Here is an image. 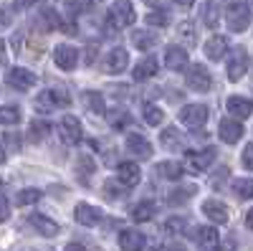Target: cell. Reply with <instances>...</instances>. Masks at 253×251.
Listing matches in <instances>:
<instances>
[{
    "mask_svg": "<svg viewBox=\"0 0 253 251\" xmlns=\"http://www.w3.org/2000/svg\"><path fill=\"white\" fill-rule=\"evenodd\" d=\"M71 104V97L61 89H46L36 97V109L38 112H53L58 107H69Z\"/></svg>",
    "mask_w": 253,
    "mask_h": 251,
    "instance_id": "3",
    "label": "cell"
},
{
    "mask_svg": "<svg viewBox=\"0 0 253 251\" xmlns=\"http://www.w3.org/2000/svg\"><path fill=\"white\" fill-rule=\"evenodd\" d=\"M36 3V0H13V5L18 8V10H26V8H31Z\"/></svg>",
    "mask_w": 253,
    "mask_h": 251,
    "instance_id": "43",
    "label": "cell"
},
{
    "mask_svg": "<svg viewBox=\"0 0 253 251\" xmlns=\"http://www.w3.org/2000/svg\"><path fill=\"white\" fill-rule=\"evenodd\" d=\"M155 251H172V249H167V246H160V249H155Z\"/></svg>",
    "mask_w": 253,
    "mask_h": 251,
    "instance_id": "49",
    "label": "cell"
},
{
    "mask_svg": "<svg viewBox=\"0 0 253 251\" xmlns=\"http://www.w3.org/2000/svg\"><path fill=\"white\" fill-rule=\"evenodd\" d=\"M41 191H36V188H26V191H20L18 196H15V203L18 205H33V203H38L41 201Z\"/></svg>",
    "mask_w": 253,
    "mask_h": 251,
    "instance_id": "31",
    "label": "cell"
},
{
    "mask_svg": "<svg viewBox=\"0 0 253 251\" xmlns=\"http://www.w3.org/2000/svg\"><path fill=\"white\" fill-rule=\"evenodd\" d=\"M155 74H157V61H155L152 56H147V58H142L139 64L134 66V71H132L134 81H147V79H152Z\"/></svg>",
    "mask_w": 253,
    "mask_h": 251,
    "instance_id": "22",
    "label": "cell"
},
{
    "mask_svg": "<svg viewBox=\"0 0 253 251\" xmlns=\"http://www.w3.org/2000/svg\"><path fill=\"white\" fill-rule=\"evenodd\" d=\"M36 26L41 28V31H56V28H61V15L53 10V8H46L43 13L38 15V20H36Z\"/></svg>",
    "mask_w": 253,
    "mask_h": 251,
    "instance_id": "23",
    "label": "cell"
},
{
    "mask_svg": "<svg viewBox=\"0 0 253 251\" xmlns=\"http://www.w3.org/2000/svg\"><path fill=\"white\" fill-rule=\"evenodd\" d=\"M165 231L172 234V236H180V234L187 231V221L185 218H167L165 221Z\"/></svg>",
    "mask_w": 253,
    "mask_h": 251,
    "instance_id": "35",
    "label": "cell"
},
{
    "mask_svg": "<svg viewBox=\"0 0 253 251\" xmlns=\"http://www.w3.org/2000/svg\"><path fill=\"white\" fill-rule=\"evenodd\" d=\"M195 236H198V246H203L205 251H213L218 246V231L213 226H200Z\"/></svg>",
    "mask_w": 253,
    "mask_h": 251,
    "instance_id": "24",
    "label": "cell"
},
{
    "mask_svg": "<svg viewBox=\"0 0 253 251\" xmlns=\"http://www.w3.org/2000/svg\"><path fill=\"white\" fill-rule=\"evenodd\" d=\"M177 31H180V36H182V38H187L190 44H193V36H195L193 23H180V28H177Z\"/></svg>",
    "mask_w": 253,
    "mask_h": 251,
    "instance_id": "42",
    "label": "cell"
},
{
    "mask_svg": "<svg viewBox=\"0 0 253 251\" xmlns=\"http://www.w3.org/2000/svg\"><path fill=\"white\" fill-rule=\"evenodd\" d=\"M225 20H228V28L230 31H246L251 23V8L243 0H233L225 10Z\"/></svg>",
    "mask_w": 253,
    "mask_h": 251,
    "instance_id": "2",
    "label": "cell"
},
{
    "mask_svg": "<svg viewBox=\"0 0 253 251\" xmlns=\"http://www.w3.org/2000/svg\"><path fill=\"white\" fill-rule=\"evenodd\" d=\"M28 223L36 228L41 236H46V239H53V236L58 234V223H56L53 218L43 216V213H33V216H28Z\"/></svg>",
    "mask_w": 253,
    "mask_h": 251,
    "instance_id": "14",
    "label": "cell"
},
{
    "mask_svg": "<svg viewBox=\"0 0 253 251\" xmlns=\"http://www.w3.org/2000/svg\"><path fill=\"white\" fill-rule=\"evenodd\" d=\"M119 246H122V251H144L147 239L139 231H134V228H126V231L119 234Z\"/></svg>",
    "mask_w": 253,
    "mask_h": 251,
    "instance_id": "15",
    "label": "cell"
},
{
    "mask_svg": "<svg viewBox=\"0 0 253 251\" xmlns=\"http://www.w3.org/2000/svg\"><path fill=\"white\" fill-rule=\"evenodd\" d=\"M142 114H144V122L147 124H152V127H157V124H162V109L160 107H155V104H144V109H142Z\"/></svg>",
    "mask_w": 253,
    "mask_h": 251,
    "instance_id": "32",
    "label": "cell"
},
{
    "mask_svg": "<svg viewBox=\"0 0 253 251\" xmlns=\"http://www.w3.org/2000/svg\"><path fill=\"white\" fill-rule=\"evenodd\" d=\"M246 226H248L251 231H253V208H251V211L246 213Z\"/></svg>",
    "mask_w": 253,
    "mask_h": 251,
    "instance_id": "46",
    "label": "cell"
},
{
    "mask_svg": "<svg viewBox=\"0 0 253 251\" xmlns=\"http://www.w3.org/2000/svg\"><path fill=\"white\" fill-rule=\"evenodd\" d=\"M172 3H175V5H182V8H187V5H193L195 0H172Z\"/></svg>",
    "mask_w": 253,
    "mask_h": 251,
    "instance_id": "47",
    "label": "cell"
},
{
    "mask_svg": "<svg viewBox=\"0 0 253 251\" xmlns=\"http://www.w3.org/2000/svg\"><path fill=\"white\" fill-rule=\"evenodd\" d=\"M126 64H129V53H126L124 49H114V51H109L104 69H107L109 74H122L126 69Z\"/></svg>",
    "mask_w": 253,
    "mask_h": 251,
    "instance_id": "20",
    "label": "cell"
},
{
    "mask_svg": "<svg viewBox=\"0 0 253 251\" xmlns=\"http://www.w3.org/2000/svg\"><path fill=\"white\" fill-rule=\"evenodd\" d=\"M233 193L238 198H253V178H236L233 180Z\"/></svg>",
    "mask_w": 253,
    "mask_h": 251,
    "instance_id": "30",
    "label": "cell"
},
{
    "mask_svg": "<svg viewBox=\"0 0 253 251\" xmlns=\"http://www.w3.org/2000/svg\"><path fill=\"white\" fill-rule=\"evenodd\" d=\"M142 173H139V165L137 162H122L117 167V180L124 185V188H134L139 183Z\"/></svg>",
    "mask_w": 253,
    "mask_h": 251,
    "instance_id": "16",
    "label": "cell"
},
{
    "mask_svg": "<svg viewBox=\"0 0 253 251\" xmlns=\"http://www.w3.org/2000/svg\"><path fill=\"white\" fill-rule=\"evenodd\" d=\"M66 251H86V246H81V244H69Z\"/></svg>",
    "mask_w": 253,
    "mask_h": 251,
    "instance_id": "45",
    "label": "cell"
},
{
    "mask_svg": "<svg viewBox=\"0 0 253 251\" xmlns=\"http://www.w3.org/2000/svg\"><path fill=\"white\" fill-rule=\"evenodd\" d=\"M20 122V109L18 107H0V124H18Z\"/></svg>",
    "mask_w": 253,
    "mask_h": 251,
    "instance_id": "34",
    "label": "cell"
},
{
    "mask_svg": "<svg viewBox=\"0 0 253 251\" xmlns=\"http://www.w3.org/2000/svg\"><path fill=\"white\" fill-rule=\"evenodd\" d=\"M124 148H126V152H129L132 157H139V160L152 157V152H155V148L150 145V140L142 137V135H126V137H124Z\"/></svg>",
    "mask_w": 253,
    "mask_h": 251,
    "instance_id": "6",
    "label": "cell"
},
{
    "mask_svg": "<svg viewBox=\"0 0 253 251\" xmlns=\"http://www.w3.org/2000/svg\"><path fill=\"white\" fill-rule=\"evenodd\" d=\"M84 104H86L91 112H96V114L107 112V104H104V99H101L99 92H84Z\"/></svg>",
    "mask_w": 253,
    "mask_h": 251,
    "instance_id": "29",
    "label": "cell"
},
{
    "mask_svg": "<svg viewBox=\"0 0 253 251\" xmlns=\"http://www.w3.org/2000/svg\"><path fill=\"white\" fill-rule=\"evenodd\" d=\"M243 167H246V170H253V142L248 145V148L243 150Z\"/></svg>",
    "mask_w": 253,
    "mask_h": 251,
    "instance_id": "41",
    "label": "cell"
},
{
    "mask_svg": "<svg viewBox=\"0 0 253 251\" xmlns=\"http://www.w3.org/2000/svg\"><path fill=\"white\" fill-rule=\"evenodd\" d=\"M147 23L157 26V28H165L167 23H170V15L162 13V10H152V13H147Z\"/></svg>",
    "mask_w": 253,
    "mask_h": 251,
    "instance_id": "36",
    "label": "cell"
},
{
    "mask_svg": "<svg viewBox=\"0 0 253 251\" xmlns=\"http://www.w3.org/2000/svg\"><path fill=\"white\" fill-rule=\"evenodd\" d=\"M91 173H94V160H91V157H79V162H76V175H79V180L86 183Z\"/></svg>",
    "mask_w": 253,
    "mask_h": 251,
    "instance_id": "33",
    "label": "cell"
},
{
    "mask_svg": "<svg viewBox=\"0 0 253 251\" xmlns=\"http://www.w3.org/2000/svg\"><path fill=\"white\" fill-rule=\"evenodd\" d=\"M134 18H137V15H134V8H132L129 0H117V3L109 8V13H107V20H104V31H107L109 36H114V33H119L122 28L132 26Z\"/></svg>",
    "mask_w": 253,
    "mask_h": 251,
    "instance_id": "1",
    "label": "cell"
},
{
    "mask_svg": "<svg viewBox=\"0 0 253 251\" xmlns=\"http://www.w3.org/2000/svg\"><path fill=\"white\" fill-rule=\"evenodd\" d=\"M218 135H220V140L223 142H228V145H236L241 137H243V127H241V122L238 119H223L220 122V127H218Z\"/></svg>",
    "mask_w": 253,
    "mask_h": 251,
    "instance_id": "17",
    "label": "cell"
},
{
    "mask_svg": "<svg viewBox=\"0 0 253 251\" xmlns=\"http://www.w3.org/2000/svg\"><path fill=\"white\" fill-rule=\"evenodd\" d=\"M96 53H99V44H96V41H91V44L84 49V64L91 66L94 61H96Z\"/></svg>",
    "mask_w": 253,
    "mask_h": 251,
    "instance_id": "39",
    "label": "cell"
},
{
    "mask_svg": "<svg viewBox=\"0 0 253 251\" xmlns=\"http://www.w3.org/2000/svg\"><path fill=\"white\" fill-rule=\"evenodd\" d=\"M177 137L180 135L175 130H167V132H162V145H165V148H170V150H177V148H182V142Z\"/></svg>",
    "mask_w": 253,
    "mask_h": 251,
    "instance_id": "37",
    "label": "cell"
},
{
    "mask_svg": "<svg viewBox=\"0 0 253 251\" xmlns=\"http://www.w3.org/2000/svg\"><path fill=\"white\" fill-rule=\"evenodd\" d=\"M203 213L213 221V223H228V218H230L228 205L220 203V201H205V203H203Z\"/></svg>",
    "mask_w": 253,
    "mask_h": 251,
    "instance_id": "18",
    "label": "cell"
},
{
    "mask_svg": "<svg viewBox=\"0 0 253 251\" xmlns=\"http://www.w3.org/2000/svg\"><path fill=\"white\" fill-rule=\"evenodd\" d=\"M132 44H134L139 51H150V49L157 44V38H155L150 31H134V33H132Z\"/></svg>",
    "mask_w": 253,
    "mask_h": 251,
    "instance_id": "28",
    "label": "cell"
},
{
    "mask_svg": "<svg viewBox=\"0 0 253 251\" xmlns=\"http://www.w3.org/2000/svg\"><path fill=\"white\" fill-rule=\"evenodd\" d=\"M157 175L165 178V180H180L182 178V165L180 162H172V160L160 162L157 165Z\"/></svg>",
    "mask_w": 253,
    "mask_h": 251,
    "instance_id": "26",
    "label": "cell"
},
{
    "mask_svg": "<svg viewBox=\"0 0 253 251\" xmlns=\"http://www.w3.org/2000/svg\"><path fill=\"white\" fill-rule=\"evenodd\" d=\"M58 137L66 142V145H79L81 137H84V127H81V122L74 117V114H66V117H61L58 122Z\"/></svg>",
    "mask_w": 253,
    "mask_h": 251,
    "instance_id": "4",
    "label": "cell"
},
{
    "mask_svg": "<svg viewBox=\"0 0 253 251\" xmlns=\"http://www.w3.org/2000/svg\"><path fill=\"white\" fill-rule=\"evenodd\" d=\"M8 26H10V18L5 15V10H0V31L8 28Z\"/></svg>",
    "mask_w": 253,
    "mask_h": 251,
    "instance_id": "44",
    "label": "cell"
},
{
    "mask_svg": "<svg viewBox=\"0 0 253 251\" xmlns=\"http://www.w3.org/2000/svg\"><path fill=\"white\" fill-rule=\"evenodd\" d=\"M228 51V38L225 36H210L208 44H205V56L210 61H220Z\"/></svg>",
    "mask_w": 253,
    "mask_h": 251,
    "instance_id": "21",
    "label": "cell"
},
{
    "mask_svg": "<svg viewBox=\"0 0 253 251\" xmlns=\"http://www.w3.org/2000/svg\"><path fill=\"white\" fill-rule=\"evenodd\" d=\"M155 213H157V205H155L152 201H142V203L134 205L132 218L139 221V223H147V221H152V218H155Z\"/></svg>",
    "mask_w": 253,
    "mask_h": 251,
    "instance_id": "25",
    "label": "cell"
},
{
    "mask_svg": "<svg viewBox=\"0 0 253 251\" xmlns=\"http://www.w3.org/2000/svg\"><path fill=\"white\" fill-rule=\"evenodd\" d=\"M48 132H51V124H48L46 119H33V122H31V127H28V137H31V142H41Z\"/></svg>",
    "mask_w": 253,
    "mask_h": 251,
    "instance_id": "27",
    "label": "cell"
},
{
    "mask_svg": "<svg viewBox=\"0 0 253 251\" xmlns=\"http://www.w3.org/2000/svg\"><path fill=\"white\" fill-rule=\"evenodd\" d=\"M5 162V152H3V148H0V165Z\"/></svg>",
    "mask_w": 253,
    "mask_h": 251,
    "instance_id": "48",
    "label": "cell"
},
{
    "mask_svg": "<svg viewBox=\"0 0 253 251\" xmlns=\"http://www.w3.org/2000/svg\"><path fill=\"white\" fill-rule=\"evenodd\" d=\"M8 84L13 89H18V92H28L33 84H36V74L33 71H28V69H23V66H15V69H10L8 71Z\"/></svg>",
    "mask_w": 253,
    "mask_h": 251,
    "instance_id": "10",
    "label": "cell"
},
{
    "mask_svg": "<svg viewBox=\"0 0 253 251\" xmlns=\"http://www.w3.org/2000/svg\"><path fill=\"white\" fill-rule=\"evenodd\" d=\"M185 157H187V165L193 167V170H208V167L213 165V160H215V150H213V148H205V150H187Z\"/></svg>",
    "mask_w": 253,
    "mask_h": 251,
    "instance_id": "11",
    "label": "cell"
},
{
    "mask_svg": "<svg viewBox=\"0 0 253 251\" xmlns=\"http://www.w3.org/2000/svg\"><path fill=\"white\" fill-rule=\"evenodd\" d=\"M246 69H248V56H246V51H243V49H236L233 53L228 56L225 74H228V79H230V81H238V79L246 74Z\"/></svg>",
    "mask_w": 253,
    "mask_h": 251,
    "instance_id": "9",
    "label": "cell"
},
{
    "mask_svg": "<svg viewBox=\"0 0 253 251\" xmlns=\"http://www.w3.org/2000/svg\"><path fill=\"white\" fill-rule=\"evenodd\" d=\"M10 218V203L5 196H0V223H5Z\"/></svg>",
    "mask_w": 253,
    "mask_h": 251,
    "instance_id": "40",
    "label": "cell"
},
{
    "mask_svg": "<svg viewBox=\"0 0 253 251\" xmlns=\"http://www.w3.org/2000/svg\"><path fill=\"white\" fill-rule=\"evenodd\" d=\"M185 84L195 92H208L210 87H213V79H210V71L203 64H193L185 71Z\"/></svg>",
    "mask_w": 253,
    "mask_h": 251,
    "instance_id": "5",
    "label": "cell"
},
{
    "mask_svg": "<svg viewBox=\"0 0 253 251\" xmlns=\"http://www.w3.org/2000/svg\"><path fill=\"white\" fill-rule=\"evenodd\" d=\"M180 122L187 127H203L208 122V107L205 104H187L180 109Z\"/></svg>",
    "mask_w": 253,
    "mask_h": 251,
    "instance_id": "8",
    "label": "cell"
},
{
    "mask_svg": "<svg viewBox=\"0 0 253 251\" xmlns=\"http://www.w3.org/2000/svg\"><path fill=\"white\" fill-rule=\"evenodd\" d=\"M86 3H101V0H86Z\"/></svg>",
    "mask_w": 253,
    "mask_h": 251,
    "instance_id": "50",
    "label": "cell"
},
{
    "mask_svg": "<svg viewBox=\"0 0 253 251\" xmlns=\"http://www.w3.org/2000/svg\"><path fill=\"white\" fill-rule=\"evenodd\" d=\"M74 218L81 223V226H99L101 223V211H99V208L96 205H89V203H79L76 205V211H74Z\"/></svg>",
    "mask_w": 253,
    "mask_h": 251,
    "instance_id": "12",
    "label": "cell"
},
{
    "mask_svg": "<svg viewBox=\"0 0 253 251\" xmlns=\"http://www.w3.org/2000/svg\"><path fill=\"white\" fill-rule=\"evenodd\" d=\"M165 66L172 69V71H180L187 66V51L182 46H167L165 51Z\"/></svg>",
    "mask_w": 253,
    "mask_h": 251,
    "instance_id": "19",
    "label": "cell"
},
{
    "mask_svg": "<svg viewBox=\"0 0 253 251\" xmlns=\"http://www.w3.org/2000/svg\"><path fill=\"white\" fill-rule=\"evenodd\" d=\"M198 191L195 185H190V188H180V191H175L172 196H170V203H185L187 201V196H193Z\"/></svg>",
    "mask_w": 253,
    "mask_h": 251,
    "instance_id": "38",
    "label": "cell"
},
{
    "mask_svg": "<svg viewBox=\"0 0 253 251\" xmlns=\"http://www.w3.org/2000/svg\"><path fill=\"white\" fill-rule=\"evenodd\" d=\"M53 61H56V66L61 71H74L76 64H79V51L69 44H58L53 49Z\"/></svg>",
    "mask_w": 253,
    "mask_h": 251,
    "instance_id": "7",
    "label": "cell"
},
{
    "mask_svg": "<svg viewBox=\"0 0 253 251\" xmlns=\"http://www.w3.org/2000/svg\"><path fill=\"white\" fill-rule=\"evenodd\" d=\"M225 109H228V114L230 117H251V112H253V101L248 99V97H238V94H233V97H228V101H225Z\"/></svg>",
    "mask_w": 253,
    "mask_h": 251,
    "instance_id": "13",
    "label": "cell"
}]
</instances>
